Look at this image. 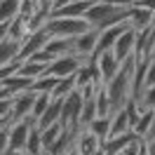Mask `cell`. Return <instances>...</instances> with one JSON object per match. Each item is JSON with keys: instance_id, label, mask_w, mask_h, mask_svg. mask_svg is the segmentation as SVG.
Here are the masks:
<instances>
[{"instance_id": "1", "label": "cell", "mask_w": 155, "mask_h": 155, "mask_svg": "<svg viewBox=\"0 0 155 155\" xmlns=\"http://www.w3.org/2000/svg\"><path fill=\"white\" fill-rule=\"evenodd\" d=\"M134 66H136V59L129 57L127 61L120 64V71L104 85L108 99H110L113 110H115V108H122L127 101L132 99V75H134Z\"/></svg>"}, {"instance_id": "2", "label": "cell", "mask_w": 155, "mask_h": 155, "mask_svg": "<svg viewBox=\"0 0 155 155\" xmlns=\"http://www.w3.org/2000/svg\"><path fill=\"white\" fill-rule=\"evenodd\" d=\"M129 10L132 7H115L106 0H94V5L85 12L82 19L87 21L92 28L97 31H104V28H110V26H117V24H125L129 19Z\"/></svg>"}, {"instance_id": "3", "label": "cell", "mask_w": 155, "mask_h": 155, "mask_svg": "<svg viewBox=\"0 0 155 155\" xmlns=\"http://www.w3.org/2000/svg\"><path fill=\"white\" fill-rule=\"evenodd\" d=\"M87 28H92V26L82 17H49L45 24L49 38H75Z\"/></svg>"}, {"instance_id": "4", "label": "cell", "mask_w": 155, "mask_h": 155, "mask_svg": "<svg viewBox=\"0 0 155 155\" xmlns=\"http://www.w3.org/2000/svg\"><path fill=\"white\" fill-rule=\"evenodd\" d=\"M80 110H82V94L73 89L64 101H61V127L66 129H80Z\"/></svg>"}, {"instance_id": "5", "label": "cell", "mask_w": 155, "mask_h": 155, "mask_svg": "<svg viewBox=\"0 0 155 155\" xmlns=\"http://www.w3.org/2000/svg\"><path fill=\"white\" fill-rule=\"evenodd\" d=\"M33 125H35L33 117H26V120H19V122H10V127H7V153L24 150Z\"/></svg>"}, {"instance_id": "6", "label": "cell", "mask_w": 155, "mask_h": 155, "mask_svg": "<svg viewBox=\"0 0 155 155\" xmlns=\"http://www.w3.org/2000/svg\"><path fill=\"white\" fill-rule=\"evenodd\" d=\"M85 61L75 54H64V57H57L52 64H47V75L54 78H71L75 75V71L82 66Z\"/></svg>"}, {"instance_id": "7", "label": "cell", "mask_w": 155, "mask_h": 155, "mask_svg": "<svg viewBox=\"0 0 155 155\" xmlns=\"http://www.w3.org/2000/svg\"><path fill=\"white\" fill-rule=\"evenodd\" d=\"M97 38H99L97 28H87L85 33L75 35L73 38V54L80 57L82 61H89L94 57V49H97Z\"/></svg>"}, {"instance_id": "8", "label": "cell", "mask_w": 155, "mask_h": 155, "mask_svg": "<svg viewBox=\"0 0 155 155\" xmlns=\"http://www.w3.org/2000/svg\"><path fill=\"white\" fill-rule=\"evenodd\" d=\"M33 99H35V92L33 89H26V92H19L12 97V113H10V122H19V120H26L33 113Z\"/></svg>"}, {"instance_id": "9", "label": "cell", "mask_w": 155, "mask_h": 155, "mask_svg": "<svg viewBox=\"0 0 155 155\" xmlns=\"http://www.w3.org/2000/svg\"><path fill=\"white\" fill-rule=\"evenodd\" d=\"M47 40H49V33L45 28H40V31H33V33H28L26 38L21 40V45H19V61H24V59H28L31 54H35V52H40V49L47 45Z\"/></svg>"}, {"instance_id": "10", "label": "cell", "mask_w": 155, "mask_h": 155, "mask_svg": "<svg viewBox=\"0 0 155 155\" xmlns=\"http://www.w3.org/2000/svg\"><path fill=\"white\" fill-rule=\"evenodd\" d=\"M89 61H94V66H97V71H99V75H101V82H104V85H106L108 80L120 71V64H122V61H117V59H115V54H113L110 49L101 52V54H97V57H92Z\"/></svg>"}, {"instance_id": "11", "label": "cell", "mask_w": 155, "mask_h": 155, "mask_svg": "<svg viewBox=\"0 0 155 155\" xmlns=\"http://www.w3.org/2000/svg\"><path fill=\"white\" fill-rule=\"evenodd\" d=\"M129 28V21H125V24H117V26H110V28H104L99 31V38H97V49H94V57L97 54H101V52H106V49H113V45H115V40L125 33V31Z\"/></svg>"}, {"instance_id": "12", "label": "cell", "mask_w": 155, "mask_h": 155, "mask_svg": "<svg viewBox=\"0 0 155 155\" xmlns=\"http://www.w3.org/2000/svg\"><path fill=\"white\" fill-rule=\"evenodd\" d=\"M134 42H136V31L129 26V28L115 40V45H113V54H115L117 61H127L129 57H134Z\"/></svg>"}, {"instance_id": "13", "label": "cell", "mask_w": 155, "mask_h": 155, "mask_svg": "<svg viewBox=\"0 0 155 155\" xmlns=\"http://www.w3.org/2000/svg\"><path fill=\"white\" fill-rule=\"evenodd\" d=\"M99 148H101V143L89 129H80L75 134V146H73L75 155H92V153H97Z\"/></svg>"}, {"instance_id": "14", "label": "cell", "mask_w": 155, "mask_h": 155, "mask_svg": "<svg viewBox=\"0 0 155 155\" xmlns=\"http://www.w3.org/2000/svg\"><path fill=\"white\" fill-rule=\"evenodd\" d=\"M136 139H139V136H136L134 132L108 136V141L104 143V150H106V155H120V153H122V150L127 148V146L132 143V141H136Z\"/></svg>"}, {"instance_id": "15", "label": "cell", "mask_w": 155, "mask_h": 155, "mask_svg": "<svg viewBox=\"0 0 155 155\" xmlns=\"http://www.w3.org/2000/svg\"><path fill=\"white\" fill-rule=\"evenodd\" d=\"M129 26L134 31H146V28H150L153 26V21H155V14L153 12H148L143 10V7H132L129 10Z\"/></svg>"}, {"instance_id": "16", "label": "cell", "mask_w": 155, "mask_h": 155, "mask_svg": "<svg viewBox=\"0 0 155 155\" xmlns=\"http://www.w3.org/2000/svg\"><path fill=\"white\" fill-rule=\"evenodd\" d=\"M92 5H94V0H73L66 7H59V10L49 12V17H85V12Z\"/></svg>"}, {"instance_id": "17", "label": "cell", "mask_w": 155, "mask_h": 155, "mask_svg": "<svg viewBox=\"0 0 155 155\" xmlns=\"http://www.w3.org/2000/svg\"><path fill=\"white\" fill-rule=\"evenodd\" d=\"M61 101H64V99H52V101H49V106L45 108V113L35 120V127H38V129L49 127V125H54V122L61 120Z\"/></svg>"}, {"instance_id": "18", "label": "cell", "mask_w": 155, "mask_h": 155, "mask_svg": "<svg viewBox=\"0 0 155 155\" xmlns=\"http://www.w3.org/2000/svg\"><path fill=\"white\" fill-rule=\"evenodd\" d=\"M42 49H45L52 59L64 57V54H73V38H49L47 45Z\"/></svg>"}, {"instance_id": "19", "label": "cell", "mask_w": 155, "mask_h": 155, "mask_svg": "<svg viewBox=\"0 0 155 155\" xmlns=\"http://www.w3.org/2000/svg\"><path fill=\"white\" fill-rule=\"evenodd\" d=\"M82 129H89L92 134L99 139V143L104 146L108 141V136H110V115L108 117H94L87 127H82Z\"/></svg>"}, {"instance_id": "20", "label": "cell", "mask_w": 155, "mask_h": 155, "mask_svg": "<svg viewBox=\"0 0 155 155\" xmlns=\"http://www.w3.org/2000/svg\"><path fill=\"white\" fill-rule=\"evenodd\" d=\"M45 73H47V64H40V61H33V59L21 61L19 71H17V75H24V78H28V80H38Z\"/></svg>"}, {"instance_id": "21", "label": "cell", "mask_w": 155, "mask_h": 155, "mask_svg": "<svg viewBox=\"0 0 155 155\" xmlns=\"http://www.w3.org/2000/svg\"><path fill=\"white\" fill-rule=\"evenodd\" d=\"M2 87L10 92V97H14V94H19V92H26V89H31V85H33V80H28V78H24V75H10V78H5L2 82H0Z\"/></svg>"}, {"instance_id": "22", "label": "cell", "mask_w": 155, "mask_h": 155, "mask_svg": "<svg viewBox=\"0 0 155 155\" xmlns=\"http://www.w3.org/2000/svg\"><path fill=\"white\" fill-rule=\"evenodd\" d=\"M127 132H132V127H129V120H127L125 108H115V110L110 113V136L127 134Z\"/></svg>"}, {"instance_id": "23", "label": "cell", "mask_w": 155, "mask_h": 155, "mask_svg": "<svg viewBox=\"0 0 155 155\" xmlns=\"http://www.w3.org/2000/svg\"><path fill=\"white\" fill-rule=\"evenodd\" d=\"M19 40H2L0 42V66H5V64H12V61H19Z\"/></svg>"}, {"instance_id": "24", "label": "cell", "mask_w": 155, "mask_h": 155, "mask_svg": "<svg viewBox=\"0 0 155 155\" xmlns=\"http://www.w3.org/2000/svg\"><path fill=\"white\" fill-rule=\"evenodd\" d=\"M150 129H153V108H143V113L136 120V125L132 127V132H134L139 139H148V136H150Z\"/></svg>"}, {"instance_id": "25", "label": "cell", "mask_w": 155, "mask_h": 155, "mask_svg": "<svg viewBox=\"0 0 155 155\" xmlns=\"http://www.w3.org/2000/svg\"><path fill=\"white\" fill-rule=\"evenodd\" d=\"M64 129H66V127H61V122H54V125H49V127H42V129H40V143H42V150H49V148L54 146V141L61 136Z\"/></svg>"}, {"instance_id": "26", "label": "cell", "mask_w": 155, "mask_h": 155, "mask_svg": "<svg viewBox=\"0 0 155 155\" xmlns=\"http://www.w3.org/2000/svg\"><path fill=\"white\" fill-rule=\"evenodd\" d=\"M97 94V92H94ZM94 94L82 97V110H80V129L87 127L94 117H97V104H94Z\"/></svg>"}, {"instance_id": "27", "label": "cell", "mask_w": 155, "mask_h": 155, "mask_svg": "<svg viewBox=\"0 0 155 155\" xmlns=\"http://www.w3.org/2000/svg\"><path fill=\"white\" fill-rule=\"evenodd\" d=\"M94 104H97V117H108L110 113H113V106H110V99H108L104 85L97 89V94H94Z\"/></svg>"}, {"instance_id": "28", "label": "cell", "mask_w": 155, "mask_h": 155, "mask_svg": "<svg viewBox=\"0 0 155 155\" xmlns=\"http://www.w3.org/2000/svg\"><path fill=\"white\" fill-rule=\"evenodd\" d=\"M73 89H75V80H73V75H71V78H59L57 85H54V89L49 92V97H52V99H66Z\"/></svg>"}, {"instance_id": "29", "label": "cell", "mask_w": 155, "mask_h": 155, "mask_svg": "<svg viewBox=\"0 0 155 155\" xmlns=\"http://www.w3.org/2000/svg\"><path fill=\"white\" fill-rule=\"evenodd\" d=\"M19 7H21V0H0V24L19 17Z\"/></svg>"}, {"instance_id": "30", "label": "cell", "mask_w": 155, "mask_h": 155, "mask_svg": "<svg viewBox=\"0 0 155 155\" xmlns=\"http://www.w3.org/2000/svg\"><path fill=\"white\" fill-rule=\"evenodd\" d=\"M24 150H26L28 155H40V153H42V143H40V129H38L35 125H33V129H31L28 139H26Z\"/></svg>"}, {"instance_id": "31", "label": "cell", "mask_w": 155, "mask_h": 155, "mask_svg": "<svg viewBox=\"0 0 155 155\" xmlns=\"http://www.w3.org/2000/svg\"><path fill=\"white\" fill-rule=\"evenodd\" d=\"M49 101H52V97H49L47 92H35V99H33V113H31V117H33V120H38V117L45 113V108L49 106Z\"/></svg>"}, {"instance_id": "32", "label": "cell", "mask_w": 155, "mask_h": 155, "mask_svg": "<svg viewBox=\"0 0 155 155\" xmlns=\"http://www.w3.org/2000/svg\"><path fill=\"white\" fill-rule=\"evenodd\" d=\"M57 80L59 78H54V75H47V73H45V75H40L38 80H33V85H31V89H33V92H52V89H54V85H57Z\"/></svg>"}, {"instance_id": "33", "label": "cell", "mask_w": 155, "mask_h": 155, "mask_svg": "<svg viewBox=\"0 0 155 155\" xmlns=\"http://www.w3.org/2000/svg\"><path fill=\"white\" fill-rule=\"evenodd\" d=\"M125 113H127V120H129V127H134L136 125V120L141 117V113H143V108H141V104L136 101V99H129L125 106Z\"/></svg>"}, {"instance_id": "34", "label": "cell", "mask_w": 155, "mask_h": 155, "mask_svg": "<svg viewBox=\"0 0 155 155\" xmlns=\"http://www.w3.org/2000/svg\"><path fill=\"white\" fill-rule=\"evenodd\" d=\"M139 104H141V108H155V85H150V87H146L141 94H139V99H136Z\"/></svg>"}, {"instance_id": "35", "label": "cell", "mask_w": 155, "mask_h": 155, "mask_svg": "<svg viewBox=\"0 0 155 155\" xmlns=\"http://www.w3.org/2000/svg\"><path fill=\"white\" fill-rule=\"evenodd\" d=\"M155 85V54L148 59V64H146V78H143V89Z\"/></svg>"}, {"instance_id": "36", "label": "cell", "mask_w": 155, "mask_h": 155, "mask_svg": "<svg viewBox=\"0 0 155 155\" xmlns=\"http://www.w3.org/2000/svg\"><path fill=\"white\" fill-rule=\"evenodd\" d=\"M19 64H21V61H12V64H5V66H0V82H2L5 78L14 75V73L19 71Z\"/></svg>"}, {"instance_id": "37", "label": "cell", "mask_w": 155, "mask_h": 155, "mask_svg": "<svg viewBox=\"0 0 155 155\" xmlns=\"http://www.w3.org/2000/svg\"><path fill=\"white\" fill-rule=\"evenodd\" d=\"M12 113V97L0 99V117H10Z\"/></svg>"}, {"instance_id": "38", "label": "cell", "mask_w": 155, "mask_h": 155, "mask_svg": "<svg viewBox=\"0 0 155 155\" xmlns=\"http://www.w3.org/2000/svg\"><path fill=\"white\" fill-rule=\"evenodd\" d=\"M139 141H141V139H136V141H132V143L127 146V148H125V150H122L120 155H139Z\"/></svg>"}, {"instance_id": "39", "label": "cell", "mask_w": 155, "mask_h": 155, "mask_svg": "<svg viewBox=\"0 0 155 155\" xmlns=\"http://www.w3.org/2000/svg\"><path fill=\"white\" fill-rule=\"evenodd\" d=\"M134 7H143V10H148V12H153V14H155V0H139Z\"/></svg>"}, {"instance_id": "40", "label": "cell", "mask_w": 155, "mask_h": 155, "mask_svg": "<svg viewBox=\"0 0 155 155\" xmlns=\"http://www.w3.org/2000/svg\"><path fill=\"white\" fill-rule=\"evenodd\" d=\"M0 155H7V129L0 132Z\"/></svg>"}, {"instance_id": "41", "label": "cell", "mask_w": 155, "mask_h": 155, "mask_svg": "<svg viewBox=\"0 0 155 155\" xmlns=\"http://www.w3.org/2000/svg\"><path fill=\"white\" fill-rule=\"evenodd\" d=\"M68 2H73V0H52V2H49V12L59 10V7H66Z\"/></svg>"}, {"instance_id": "42", "label": "cell", "mask_w": 155, "mask_h": 155, "mask_svg": "<svg viewBox=\"0 0 155 155\" xmlns=\"http://www.w3.org/2000/svg\"><path fill=\"white\" fill-rule=\"evenodd\" d=\"M146 148H148V155H155V134L146 139Z\"/></svg>"}, {"instance_id": "43", "label": "cell", "mask_w": 155, "mask_h": 155, "mask_svg": "<svg viewBox=\"0 0 155 155\" xmlns=\"http://www.w3.org/2000/svg\"><path fill=\"white\" fill-rule=\"evenodd\" d=\"M10 127V117H0V132Z\"/></svg>"}, {"instance_id": "44", "label": "cell", "mask_w": 155, "mask_h": 155, "mask_svg": "<svg viewBox=\"0 0 155 155\" xmlns=\"http://www.w3.org/2000/svg\"><path fill=\"white\" fill-rule=\"evenodd\" d=\"M7 155H28L26 150H14V153H7Z\"/></svg>"}, {"instance_id": "45", "label": "cell", "mask_w": 155, "mask_h": 155, "mask_svg": "<svg viewBox=\"0 0 155 155\" xmlns=\"http://www.w3.org/2000/svg\"><path fill=\"white\" fill-rule=\"evenodd\" d=\"M155 134V108H153V129H150V136Z\"/></svg>"}, {"instance_id": "46", "label": "cell", "mask_w": 155, "mask_h": 155, "mask_svg": "<svg viewBox=\"0 0 155 155\" xmlns=\"http://www.w3.org/2000/svg\"><path fill=\"white\" fill-rule=\"evenodd\" d=\"M92 155H106V150H104V146H101V148H99L97 153H92Z\"/></svg>"}, {"instance_id": "47", "label": "cell", "mask_w": 155, "mask_h": 155, "mask_svg": "<svg viewBox=\"0 0 155 155\" xmlns=\"http://www.w3.org/2000/svg\"><path fill=\"white\" fill-rule=\"evenodd\" d=\"M71 155H75V153H71Z\"/></svg>"}]
</instances>
